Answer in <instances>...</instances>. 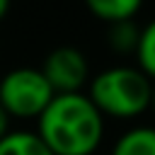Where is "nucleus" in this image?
I'll list each match as a JSON object with an SVG mask.
<instances>
[{"mask_svg": "<svg viewBox=\"0 0 155 155\" xmlns=\"http://www.w3.org/2000/svg\"><path fill=\"white\" fill-rule=\"evenodd\" d=\"M150 109L155 111V82H153V92H150Z\"/></svg>", "mask_w": 155, "mask_h": 155, "instance_id": "obj_12", "label": "nucleus"}, {"mask_svg": "<svg viewBox=\"0 0 155 155\" xmlns=\"http://www.w3.org/2000/svg\"><path fill=\"white\" fill-rule=\"evenodd\" d=\"M0 155H53L36 131H10L0 138Z\"/></svg>", "mask_w": 155, "mask_h": 155, "instance_id": "obj_7", "label": "nucleus"}, {"mask_svg": "<svg viewBox=\"0 0 155 155\" xmlns=\"http://www.w3.org/2000/svg\"><path fill=\"white\" fill-rule=\"evenodd\" d=\"M36 136L53 155H92L104 138V116L85 92L56 94L36 119Z\"/></svg>", "mask_w": 155, "mask_h": 155, "instance_id": "obj_1", "label": "nucleus"}, {"mask_svg": "<svg viewBox=\"0 0 155 155\" xmlns=\"http://www.w3.org/2000/svg\"><path fill=\"white\" fill-rule=\"evenodd\" d=\"M136 68L148 75L155 82V19H150L138 36V46H136Z\"/></svg>", "mask_w": 155, "mask_h": 155, "instance_id": "obj_8", "label": "nucleus"}, {"mask_svg": "<svg viewBox=\"0 0 155 155\" xmlns=\"http://www.w3.org/2000/svg\"><path fill=\"white\" fill-rule=\"evenodd\" d=\"M44 78L48 80L51 90L56 94H73V92H82L85 85L90 82V63L87 56L75 48V46H58L53 48L41 68Z\"/></svg>", "mask_w": 155, "mask_h": 155, "instance_id": "obj_4", "label": "nucleus"}, {"mask_svg": "<svg viewBox=\"0 0 155 155\" xmlns=\"http://www.w3.org/2000/svg\"><path fill=\"white\" fill-rule=\"evenodd\" d=\"M138 36H140V27L133 19L114 22L109 24V31H107V41L116 53H136Z\"/></svg>", "mask_w": 155, "mask_h": 155, "instance_id": "obj_9", "label": "nucleus"}, {"mask_svg": "<svg viewBox=\"0 0 155 155\" xmlns=\"http://www.w3.org/2000/svg\"><path fill=\"white\" fill-rule=\"evenodd\" d=\"M56 97L39 68H12L0 80V107L10 119H39Z\"/></svg>", "mask_w": 155, "mask_h": 155, "instance_id": "obj_3", "label": "nucleus"}, {"mask_svg": "<svg viewBox=\"0 0 155 155\" xmlns=\"http://www.w3.org/2000/svg\"><path fill=\"white\" fill-rule=\"evenodd\" d=\"M7 10H10V0H0V22L5 19V15H7Z\"/></svg>", "mask_w": 155, "mask_h": 155, "instance_id": "obj_11", "label": "nucleus"}, {"mask_svg": "<svg viewBox=\"0 0 155 155\" xmlns=\"http://www.w3.org/2000/svg\"><path fill=\"white\" fill-rule=\"evenodd\" d=\"M10 133V116H7V111L0 107V138H5Z\"/></svg>", "mask_w": 155, "mask_h": 155, "instance_id": "obj_10", "label": "nucleus"}, {"mask_svg": "<svg viewBox=\"0 0 155 155\" xmlns=\"http://www.w3.org/2000/svg\"><path fill=\"white\" fill-rule=\"evenodd\" d=\"M85 5L97 19L114 24V22L133 19L138 15L143 0H85Z\"/></svg>", "mask_w": 155, "mask_h": 155, "instance_id": "obj_6", "label": "nucleus"}, {"mask_svg": "<svg viewBox=\"0 0 155 155\" xmlns=\"http://www.w3.org/2000/svg\"><path fill=\"white\" fill-rule=\"evenodd\" d=\"M111 155H155V128L153 126L128 128L114 143Z\"/></svg>", "mask_w": 155, "mask_h": 155, "instance_id": "obj_5", "label": "nucleus"}, {"mask_svg": "<svg viewBox=\"0 0 155 155\" xmlns=\"http://www.w3.org/2000/svg\"><path fill=\"white\" fill-rule=\"evenodd\" d=\"M153 80L143 75L136 65H114L87 82V97L99 109L102 116L111 119H136L150 109Z\"/></svg>", "mask_w": 155, "mask_h": 155, "instance_id": "obj_2", "label": "nucleus"}]
</instances>
